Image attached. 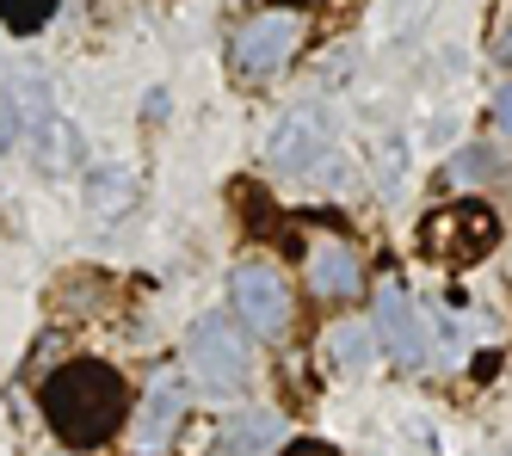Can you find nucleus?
Masks as SVG:
<instances>
[{"label":"nucleus","instance_id":"1","mask_svg":"<svg viewBox=\"0 0 512 456\" xmlns=\"http://www.w3.org/2000/svg\"><path fill=\"white\" fill-rule=\"evenodd\" d=\"M38 407H44V420L56 426L62 444H105L118 426H124V413H130V389H124V376L112 364H99V358H68L44 376V389H38Z\"/></svg>","mask_w":512,"mask_h":456},{"label":"nucleus","instance_id":"2","mask_svg":"<svg viewBox=\"0 0 512 456\" xmlns=\"http://www.w3.org/2000/svg\"><path fill=\"white\" fill-rule=\"evenodd\" d=\"M303 37H309V13L303 7H266V13H253L235 31L229 62H235L241 81H272V74L303 50Z\"/></svg>","mask_w":512,"mask_h":456},{"label":"nucleus","instance_id":"3","mask_svg":"<svg viewBox=\"0 0 512 456\" xmlns=\"http://www.w3.org/2000/svg\"><path fill=\"white\" fill-rule=\"evenodd\" d=\"M494 241H500V216L475 198L445 204L420 222V253L438 259V265H475L482 253H494Z\"/></svg>","mask_w":512,"mask_h":456},{"label":"nucleus","instance_id":"4","mask_svg":"<svg viewBox=\"0 0 512 456\" xmlns=\"http://www.w3.org/2000/svg\"><path fill=\"white\" fill-rule=\"evenodd\" d=\"M186 364L210 395H235L247 383V339L223 315H198L186 333Z\"/></svg>","mask_w":512,"mask_h":456},{"label":"nucleus","instance_id":"5","mask_svg":"<svg viewBox=\"0 0 512 456\" xmlns=\"http://www.w3.org/2000/svg\"><path fill=\"white\" fill-rule=\"evenodd\" d=\"M229 296H235V315L260 339H284V327H290V290L278 278V265H241V272L229 278Z\"/></svg>","mask_w":512,"mask_h":456},{"label":"nucleus","instance_id":"6","mask_svg":"<svg viewBox=\"0 0 512 456\" xmlns=\"http://www.w3.org/2000/svg\"><path fill=\"white\" fill-rule=\"evenodd\" d=\"M377 346L401 364V370H414L420 358H426V333H420V315H414V302H408V290H401L395 278H383L377 284Z\"/></svg>","mask_w":512,"mask_h":456},{"label":"nucleus","instance_id":"7","mask_svg":"<svg viewBox=\"0 0 512 456\" xmlns=\"http://www.w3.org/2000/svg\"><path fill=\"white\" fill-rule=\"evenodd\" d=\"M179 420H186V383H179V370H161L155 383H149V395H142V407H136V432H130V444H136L142 456H155V450L173 444Z\"/></svg>","mask_w":512,"mask_h":456},{"label":"nucleus","instance_id":"8","mask_svg":"<svg viewBox=\"0 0 512 456\" xmlns=\"http://www.w3.org/2000/svg\"><path fill=\"white\" fill-rule=\"evenodd\" d=\"M303 278L321 302H352L364 290V259L340 241V235H327V241H309L303 253Z\"/></svg>","mask_w":512,"mask_h":456},{"label":"nucleus","instance_id":"9","mask_svg":"<svg viewBox=\"0 0 512 456\" xmlns=\"http://www.w3.org/2000/svg\"><path fill=\"white\" fill-rule=\"evenodd\" d=\"M321 148H327V118H321L315 105H297V111H284V118H278V130L266 142V161L278 173H303Z\"/></svg>","mask_w":512,"mask_h":456},{"label":"nucleus","instance_id":"10","mask_svg":"<svg viewBox=\"0 0 512 456\" xmlns=\"http://www.w3.org/2000/svg\"><path fill=\"white\" fill-rule=\"evenodd\" d=\"M371 352H377V327H364V321H340V327H327V339H321V358L334 370H364Z\"/></svg>","mask_w":512,"mask_h":456},{"label":"nucleus","instance_id":"11","mask_svg":"<svg viewBox=\"0 0 512 456\" xmlns=\"http://www.w3.org/2000/svg\"><path fill=\"white\" fill-rule=\"evenodd\" d=\"M31 155H38V167L50 173V179H68L81 167V148H75V130H68L62 118H44L38 124V148H31Z\"/></svg>","mask_w":512,"mask_h":456},{"label":"nucleus","instance_id":"12","mask_svg":"<svg viewBox=\"0 0 512 456\" xmlns=\"http://www.w3.org/2000/svg\"><path fill=\"white\" fill-rule=\"evenodd\" d=\"M223 444L235 456H266L278 444V420H272V413H241L235 426H223Z\"/></svg>","mask_w":512,"mask_h":456},{"label":"nucleus","instance_id":"13","mask_svg":"<svg viewBox=\"0 0 512 456\" xmlns=\"http://www.w3.org/2000/svg\"><path fill=\"white\" fill-rule=\"evenodd\" d=\"M87 198H93V210H124L130 198H136V173H124V167H105V173H93L87 179Z\"/></svg>","mask_w":512,"mask_h":456},{"label":"nucleus","instance_id":"14","mask_svg":"<svg viewBox=\"0 0 512 456\" xmlns=\"http://www.w3.org/2000/svg\"><path fill=\"white\" fill-rule=\"evenodd\" d=\"M56 7H62V0H0V31L31 37V31H44L56 19Z\"/></svg>","mask_w":512,"mask_h":456},{"label":"nucleus","instance_id":"15","mask_svg":"<svg viewBox=\"0 0 512 456\" xmlns=\"http://www.w3.org/2000/svg\"><path fill=\"white\" fill-rule=\"evenodd\" d=\"M235 204H241V216H247V235H272V210H266V198L253 192V185H235Z\"/></svg>","mask_w":512,"mask_h":456},{"label":"nucleus","instance_id":"16","mask_svg":"<svg viewBox=\"0 0 512 456\" xmlns=\"http://www.w3.org/2000/svg\"><path fill=\"white\" fill-rule=\"evenodd\" d=\"M488 173H500L494 148H463V155L451 161V179H488Z\"/></svg>","mask_w":512,"mask_h":456},{"label":"nucleus","instance_id":"17","mask_svg":"<svg viewBox=\"0 0 512 456\" xmlns=\"http://www.w3.org/2000/svg\"><path fill=\"white\" fill-rule=\"evenodd\" d=\"M13 142H19V105L0 93V148H13Z\"/></svg>","mask_w":512,"mask_h":456},{"label":"nucleus","instance_id":"18","mask_svg":"<svg viewBox=\"0 0 512 456\" xmlns=\"http://www.w3.org/2000/svg\"><path fill=\"white\" fill-rule=\"evenodd\" d=\"M494 118L512 130V81H506V87H500V99H494Z\"/></svg>","mask_w":512,"mask_h":456},{"label":"nucleus","instance_id":"19","mask_svg":"<svg viewBox=\"0 0 512 456\" xmlns=\"http://www.w3.org/2000/svg\"><path fill=\"white\" fill-rule=\"evenodd\" d=\"M284 456H334V450H321V444H309V438H303V444H290Z\"/></svg>","mask_w":512,"mask_h":456},{"label":"nucleus","instance_id":"20","mask_svg":"<svg viewBox=\"0 0 512 456\" xmlns=\"http://www.w3.org/2000/svg\"><path fill=\"white\" fill-rule=\"evenodd\" d=\"M500 56H506V62H512V37H506V44H500Z\"/></svg>","mask_w":512,"mask_h":456}]
</instances>
